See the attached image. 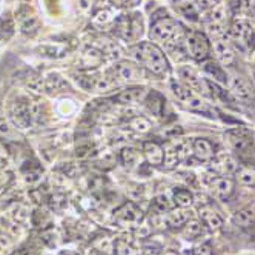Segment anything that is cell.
<instances>
[{
  "instance_id": "6da1fadb",
  "label": "cell",
  "mask_w": 255,
  "mask_h": 255,
  "mask_svg": "<svg viewBox=\"0 0 255 255\" xmlns=\"http://www.w3.org/2000/svg\"><path fill=\"white\" fill-rule=\"evenodd\" d=\"M132 57L137 60L138 65H141L143 68H146L149 72L155 76H166L169 71V63L168 59L155 43L151 42H143L138 43L137 46H134L131 49Z\"/></svg>"
},
{
  "instance_id": "7a4b0ae2",
  "label": "cell",
  "mask_w": 255,
  "mask_h": 255,
  "mask_svg": "<svg viewBox=\"0 0 255 255\" xmlns=\"http://www.w3.org/2000/svg\"><path fill=\"white\" fill-rule=\"evenodd\" d=\"M186 52L195 60H206L211 54V43L205 37V34L198 31H188L185 34Z\"/></svg>"
},
{
  "instance_id": "3957f363",
  "label": "cell",
  "mask_w": 255,
  "mask_h": 255,
  "mask_svg": "<svg viewBox=\"0 0 255 255\" xmlns=\"http://www.w3.org/2000/svg\"><path fill=\"white\" fill-rule=\"evenodd\" d=\"M178 32H180V25L175 20L169 19V17H163V19L154 22L151 28V37L157 42L168 43L178 37Z\"/></svg>"
},
{
  "instance_id": "277c9868",
  "label": "cell",
  "mask_w": 255,
  "mask_h": 255,
  "mask_svg": "<svg viewBox=\"0 0 255 255\" xmlns=\"http://www.w3.org/2000/svg\"><path fill=\"white\" fill-rule=\"evenodd\" d=\"M143 220V212L134 203H125L114 212V222L123 228H135Z\"/></svg>"
},
{
  "instance_id": "5b68a950",
  "label": "cell",
  "mask_w": 255,
  "mask_h": 255,
  "mask_svg": "<svg viewBox=\"0 0 255 255\" xmlns=\"http://www.w3.org/2000/svg\"><path fill=\"white\" fill-rule=\"evenodd\" d=\"M180 77H181L183 85H186L189 89L197 91V93H205V94L208 93L209 83L205 82L203 79H200L197 72L194 69H191L189 66L180 68Z\"/></svg>"
},
{
  "instance_id": "8992f818",
  "label": "cell",
  "mask_w": 255,
  "mask_h": 255,
  "mask_svg": "<svg viewBox=\"0 0 255 255\" xmlns=\"http://www.w3.org/2000/svg\"><path fill=\"white\" fill-rule=\"evenodd\" d=\"M141 20L138 19V15H134V19L125 15L122 20H119V34L125 40H135L138 35L141 34Z\"/></svg>"
},
{
  "instance_id": "52a82bcc",
  "label": "cell",
  "mask_w": 255,
  "mask_h": 255,
  "mask_svg": "<svg viewBox=\"0 0 255 255\" xmlns=\"http://www.w3.org/2000/svg\"><path fill=\"white\" fill-rule=\"evenodd\" d=\"M116 76L120 82H135L143 77V69L138 65L128 63V62H120L114 68Z\"/></svg>"
},
{
  "instance_id": "ba28073f",
  "label": "cell",
  "mask_w": 255,
  "mask_h": 255,
  "mask_svg": "<svg viewBox=\"0 0 255 255\" xmlns=\"http://www.w3.org/2000/svg\"><path fill=\"white\" fill-rule=\"evenodd\" d=\"M231 89L237 97H239L240 100H245V102L251 100L254 96L251 83L245 77L237 76V74L231 77Z\"/></svg>"
},
{
  "instance_id": "9c48e42d",
  "label": "cell",
  "mask_w": 255,
  "mask_h": 255,
  "mask_svg": "<svg viewBox=\"0 0 255 255\" xmlns=\"http://www.w3.org/2000/svg\"><path fill=\"white\" fill-rule=\"evenodd\" d=\"M212 194L218 200H228L232 192H234V180L231 177H218L214 180V183L211 186Z\"/></svg>"
},
{
  "instance_id": "30bf717a",
  "label": "cell",
  "mask_w": 255,
  "mask_h": 255,
  "mask_svg": "<svg viewBox=\"0 0 255 255\" xmlns=\"http://www.w3.org/2000/svg\"><path fill=\"white\" fill-rule=\"evenodd\" d=\"M144 157H146L148 163L151 166H160L163 165V160H165V151L155 141H146L143 146Z\"/></svg>"
},
{
  "instance_id": "8fae6325",
  "label": "cell",
  "mask_w": 255,
  "mask_h": 255,
  "mask_svg": "<svg viewBox=\"0 0 255 255\" xmlns=\"http://www.w3.org/2000/svg\"><path fill=\"white\" fill-rule=\"evenodd\" d=\"M192 151H194V155L198 160H203V161L212 160L214 155H215L212 143L208 141V140H205V138H197V140H194V143H192Z\"/></svg>"
},
{
  "instance_id": "7c38bea8",
  "label": "cell",
  "mask_w": 255,
  "mask_h": 255,
  "mask_svg": "<svg viewBox=\"0 0 255 255\" xmlns=\"http://www.w3.org/2000/svg\"><path fill=\"white\" fill-rule=\"evenodd\" d=\"M200 215H202V220L206 223V226L211 231H218L223 226L222 217L218 215L212 208H209V206H203L202 209H200Z\"/></svg>"
},
{
  "instance_id": "4fadbf2b",
  "label": "cell",
  "mask_w": 255,
  "mask_h": 255,
  "mask_svg": "<svg viewBox=\"0 0 255 255\" xmlns=\"http://www.w3.org/2000/svg\"><path fill=\"white\" fill-rule=\"evenodd\" d=\"M189 212L186 211V208H178L174 211H169V214L165 217V220L169 226L172 228H180L189 222Z\"/></svg>"
},
{
  "instance_id": "5bb4252c",
  "label": "cell",
  "mask_w": 255,
  "mask_h": 255,
  "mask_svg": "<svg viewBox=\"0 0 255 255\" xmlns=\"http://www.w3.org/2000/svg\"><path fill=\"white\" fill-rule=\"evenodd\" d=\"M183 102V105L186 106V108H189L191 111H197V113H205V114H208L209 113V106H208V103L200 97V96H197L194 91H191V93L181 100Z\"/></svg>"
},
{
  "instance_id": "9a60e30c",
  "label": "cell",
  "mask_w": 255,
  "mask_h": 255,
  "mask_svg": "<svg viewBox=\"0 0 255 255\" xmlns=\"http://www.w3.org/2000/svg\"><path fill=\"white\" fill-rule=\"evenodd\" d=\"M144 89L140 86H132V88H128L125 91H122L120 94H117V100L122 103H137L144 97Z\"/></svg>"
},
{
  "instance_id": "2e32d148",
  "label": "cell",
  "mask_w": 255,
  "mask_h": 255,
  "mask_svg": "<svg viewBox=\"0 0 255 255\" xmlns=\"http://www.w3.org/2000/svg\"><path fill=\"white\" fill-rule=\"evenodd\" d=\"M229 137V141L232 143V146L239 151H245L249 144H251V138H249V134L243 129H235V131H231L228 134Z\"/></svg>"
},
{
  "instance_id": "e0dca14e",
  "label": "cell",
  "mask_w": 255,
  "mask_h": 255,
  "mask_svg": "<svg viewBox=\"0 0 255 255\" xmlns=\"http://www.w3.org/2000/svg\"><path fill=\"white\" fill-rule=\"evenodd\" d=\"M234 223L242 228V229H248L255 223V211L248 208V209H242L234 215Z\"/></svg>"
},
{
  "instance_id": "ac0fdd59",
  "label": "cell",
  "mask_w": 255,
  "mask_h": 255,
  "mask_svg": "<svg viewBox=\"0 0 255 255\" xmlns=\"http://www.w3.org/2000/svg\"><path fill=\"white\" fill-rule=\"evenodd\" d=\"M214 49H215V54H217L218 60H220L225 66H229V65L234 63V59H235L234 52H232V49L225 42H215Z\"/></svg>"
},
{
  "instance_id": "d6986e66",
  "label": "cell",
  "mask_w": 255,
  "mask_h": 255,
  "mask_svg": "<svg viewBox=\"0 0 255 255\" xmlns=\"http://www.w3.org/2000/svg\"><path fill=\"white\" fill-rule=\"evenodd\" d=\"M174 202L178 208H189L194 203V197L188 189H177L174 191Z\"/></svg>"
},
{
  "instance_id": "ffe728a7",
  "label": "cell",
  "mask_w": 255,
  "mask_h": 255,
  "mask_svg": "<svg viewBox=\"0 0 255 255\" xmlns=\"http://www.w3.org/2000/svg\"><path fill=\"white\" fill-rule=\"evenodd\" d=\"M228 19V12H226V8L223 3H218V5H214L212 6V11H211V20L215 23V25H222L225 23Z\"/></svg>"
},
{
  "instance_id": "44dd1931",
  "label": "cell",
  "mask_w": 255,
  "mask_h": 255,
  "mask_svg": "<svg viewBox=\"0 0 255 255\" xmlns=\"http://www.w3.org/2000/svg\"><path fill=\"white\" fill-rule=\"evenodd\" d=\"M120 160L125 166H135V163L138 161V152L132 148H125L122 152H120Z\"/></svg>"
},
{
  "instance_id": "7402d4cb",
  "label": "cell",
  "mask_w": 255,
  "mask_h": 255,
  "mask_svg": "<svg viewBox=\"0 0 255 255\" xmlns=\"http://www.w3.org/2000/svg\"><path fill=\"white\" fill-rule=\"evenodd\" d=\"M128 125L131 126V129H134V131H137V132H141V134L148 132V131L151 129V123H149V120H148V119H144V117H134L132 120L128 122Z\"/></svg>"
},
{
  "instance_id": "603a6c76",
  "label": "cell",
  "mask_w": 255,
  "mask_h": 255,
  "mask_svg": "<svg viewBox=\"0 0 255 255\" xmlns=\"http://www.w3.org/2000/svg\"><path fill=\"white\" fill-rule=\"evenodd\" d=\"M180 161V157H178V152H177V148L175 146H169L166 151H165V168L166 169H174L177 166V163Z\"/></svg>"
},
{
  "instance_id": "cb8c5ba5",
  "label": "cell",
  "mask_w": 255,
  "mask_h": 255,
  "mask_svg": "<svg viewBox=\"0 0 255 255\" xmlns=\"http://www.w3.org/2000/svg\"><path fill=\"white\" fill-rule=\"evenodd\" d=\"M116 251H117V255H137L135 248L126 239H120L116 242Z\"/></svg>"
},
{
  "instance_id": "d4e9b609",
  "label": "cell",
  "mask_w": 255,
  "mask_h": 255,
  "mask_svg": "<svg viewBox=\"0 0 255 255\" xmlns=\"http://www.w3.org/2000/svg\"><path fill=\"white\" fill-rule=\"evenodd\" d=\"M237 177H239V181L245 186L255 185V172L249 168H242L240 171H237Z\"/></svg>"
},
{
  "instance_id": "484cf974",
  "label": "cell",
  "mask_w": 255,
  "mask_h": 255,
  "mask_svg": "<svg viewBox=\"0 0 255 255\" xmlns=\"http://www.w3.org/2000/svg\"><path fill=\"white\" fill-rule=\"evenodd\" d=\"M200 232H202V223L198 222H189L183 229V235L186 237V240H194L195 237L200 235Z\"/></svg>"
},
{
  "instance_id": "4316f807",
  "label": "cell",
  "mask_w": 255,
  "mask_h": 255,
  "mask_svg": "<svg viewBox=\"0 0 255 255\" xmlns=\"http://www.w3.org/2000/svg\"><path fill=\"white\" fill-rule=\"evenodd\" d=\"M148 106H149V109H151V111L154 113V114H161V111H163V108H165V99H163V97H160L158 99V102H155L154 100V97H152V93L148 96Z\"/></svg>"
},
{
  "instance_id": "83f0119b",
  "label": "cell",
  "mask_w": 255,
  "mask_h": 255,
  "mask_svg": "<svg viewBox=\"0 0 255 255\" xmlns=\"http://www.w3.org/2000/svg\"><path fill=\"white\" fill-rule=\"evenodd\" d=\"M192 254L194 255H212V248L208 243H203V245H198Z\"/></svg>"
},
{
  "instance_id": "f1b7e54d",
  "label": "cell",
  "mask_w": 255,
  "mask_h": 255,
  "mask_svg": "<svg viewBox=\"0 0 255 255\" xmlns=\"http://www.w3.org/2000/svg\"><path fill=\"white\" fill-rule=\"evenodd\" d=\"M11 246H12V243H11V240L8 239V237L5 234H0V254H3L5 251H8Z\"/></svg>"
},
{
  "instance_id": "f546056e",
  "label": "cell",
  "mask_w": 255,
  "mask_h": 255,
  "mask_svg": "<svg viewBox=\"0 0 255 255\" xmlns=\"http://www.w3.org/2000/svg\"><path fill=\"white\" fill-rule=\"evenodd\" d=\"M11 178H12L11 172H6V171H0V189L5 188V186L9 183V181H11Z\"/></svg>"
},
{
  "instance_id": "4dcf8cb0",
  "label": "cell",
  "mask_w": 255,
  "mask_h": 255,
  "mask_svg": "<svg viewBox=\"0 0 255 255\" xmlns=\"http://www.w3.org/2000/svg\"><path fill=\"white\" fill-rule=\"evenodd\" d=\"M6 160H8V149L3 146L2 143H0V169L5 166Z\"/></svg>"
},
{
  "instance_id": "1f68e13d",
  "label": "cell",
  "mask_w": 255,
  "mask_h": 255,
  "mask_svg": "<svg viewBox=\"0 0 255 255\" xmlns=\"http://www.w3.org/2000/svg\"><path fill=\"white\" fill-rule=\"evenodd\" d=\"M160 248L154 243V245H148L146 248H144V254H146V255H158L160 252Z\"/></svg>"
},
{
  "instance_id": "d6a6232c",
  "label": "cell",
  "mask_w": 255,
  "mask_h": 255,
  "mask_svg": "<svg viewBox=\"0 0 255 255\" xmlns=\"http://www.w3.org/2000/svg\"><path fill=\"white\" fill-rule=\"evenodd\" d=\"M11 132V128L5 120H0V135H8Z\"/></svg>"
},
{
  "instance_id": "836d02e7",
  "label": "cell",
  "mask_w": 255,
  "mask_h": 255,
  "mask_svg": "<svg viewBox=\"0 0 255 255\" xmlns=\"http://www.w3.org/2000/svg\"><path fill=\"white\" fill-rule=\"evenodd\" d=\"M166 202H168L166 197H158L157 198V205L160 206V209H169V205Z\"/></svg>"
},
{
  "instance_id": "e575fe53",
  "label": "cell",
  "mask_w": 255,
  "mask_h": 255,
  "mask_svg": "<svg viewBox=\"0 0 255 255\" xmlns=\"http://www.w3.org/2000/svg\"><path fill=\"white\" fill-rule=\"evenodd\" d=\"M79 6H80L82 11H86L88 9V2H86V0H79Z\"/></svg>"
},
{
  "instance_id": "d590c367",
  "label": "cell",
  "mask_w": 255,
  "mask_h": 255,
  "mask_svg": "<svg viewBox=\"0 0 255 255\" xmlns=\"http://www.w3.org/2000/svg\"><path fill=\"white\" fill-rule=\"evenodd\" d=\"M3 37H5V31H3V29H0V43H2Z\"/></svg>"
},
{
  "instance_id": "8d00e7d4",
  "label": "cell",
  "mask_w": 255,
  "mask_h": 255,
  "mask_svg": "<svg viewBox=\"0 0 255 255\" xmlns=\"http://www.w3.org/2000/svg\"><path fill=\"white\" fill-rule=\"evenodd\" d=\"M161 255H178V254H177V252H172V251H168V252L161 254Z\"/></svg>"
},
{
  "instance_id": "74e56055",
  "label": "cell",
  "mask_w": 255,
  "mask_h": 255,
  "mask_svg": "<svg viewBox=\"0 0 255 255\" xmlns=\"http://www.w3.org/2000/svg\"><path fill=\"white\" fill-rule=\"evenodd\" d=\"M185 255H194V254H185Z\"/></svg>"
}]
</instances>
